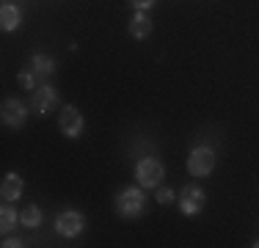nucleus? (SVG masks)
Instances as JSON below:
<instances>
[{
	"mask_svg": "<svg viewBox=\"0 0 259 248\" xmlns=\"http://www.w3.org/2000/svg\"><path fill=\"white\" fill-rule=\"evenodd\" d=\"M30 108L36 110L39 116H47L50 110L58 108V94H55L53 86H39V89L33 91V99H30Z\"/></svg>",
	"mask_w": 259,
	"mask_h": 248,
	"instance_id": "8",
	"label": "nucleus"
},
{
	"mask_svg": "<svg viewBox=\"0 0 259 248\" xmlns=\"http://www.w3.org/2000/svg\"><path fill=\"white\" fill-rule=\"evenodd\" d=\"M22 245V240L17 237V240H3V248H20Z\"/></svg>",
	"mask_w": 259,
	"mask_h": 248,
	"instance_id": "18",
	"label": "nucleus"
},
{
	"mask_svg": "<svg viewBox=\"0 0 259 248\" xmlns=\"http://www.w3.org/2000/svg\"><path fill=\"white\" fill-rule=\"evenodd\" d=\"M58 130L66 135V138H80V135H83V130H85V119H83V113H80L75 105H64V108H61Z\"/></svg>",
	"mask_w": 259,
	"mask_h": 248,
	"instance_id": "4",
	"label": "nucleus"
},
{
	"mask_svg": "<svg viewBox=\"0 0 259 248\" xmlns=\"http://www.w3.org/2000/svg\"><path fill=\"white\" fill-rule=\"evenodd\" d=\"M17 223H22L20 221V215H17V210L14 207H9V201L3 204V210H0V229H3V234H9L11 229L17 226Z\"/></svg>",
	"mask_w": 259,
	"mask_h": 248,
	"instance_id": "13",
	"label": "nucleus"
},
{
	"mask_svg": "<svg viewBox=\"0 0 259 248\" xmlns=\"http://www.w3.org/2000/svg\"><path fill=\"white\" fill-rule=\"evenodd\" d=\"M6 3H9V0H6Z\"/></svg>",
	"mask_w": 259,
	"mask_h": 248,
	"instance_id": "20",
	"label": "nucleus"
},
{
	"mask_svg": "<svg viewBox=\"0 0 259 248\" xmlns=\"http://www.w3.org/2000/svg\"><path fill=\"white\" fill-rule=\"evenodd\" d=\"M177 204H180L182 215H199L201 210H204V204H207V196H204V190H201L199 185H185L180 198H177Z\"/></svg>",
	"mask_w": 259,
	"mask_h": 248,
	"instance_id": "5",
	"label": "nucleus"
},
{
	"mask_svg": "<svg viewBox=\"0 0 259 248\" xmlns=\"http://www.w3.org/2000/svg\"><path fill=\"white\" fill-rule=\"evenodd\" d=\"M30 69H33L36 77H53L55 74V61L45 53H33L30 55Z\"/></svg>",
	"mask_w": 259,
	"mask_h": 248,
	"instance_id": "12",
	"label": "nucleus"
},
{
	"mask_svg": "<svg viewBox=\"0 0 259 248\" xmlns=\"http://www.w3.org/2000/svg\"><path fill=\"white\" fill-rule=\"evenodd\" d=\"M215 163H218V154L209 146H196V149H190V154H188V171L193 174V177H207V174H212Z\"/></svg>",
	"mask_w": 259,
	"mask_h": 248,
	"instance_id": "2",
	"label": "nucleus"
},
{
	"mask_svg": "<svg viewBox=\"0 0 259 248\" xmlns=\"http://www.w3.org/2000/svg\"><path fill=\"white\" fill-rule=\"evenodd\" d=\"M0 116H3V124L6 127H22L28 119V108L20 102V99H14V97H9V99H3V108H0Z\"/></svg>",
	"mask_w": 259,
	"mask_h": 248,
	"instance_id": "7",
	"label": "nucleus"
},
{
	"mask_svg": "<svg viewBox=\"0 0 259 248\" xmlns=\"http://www.w3.org/2000/svg\"><path fill=\"white\" fill-rule=\"evenodd\" d=\"M22 190H25V182H22V177L20 174H14V171H9L3 177V182H0V198L3 201H17V198L22 196Z\"/></svg>",
	"mask_w": 259,
	"mask_h": 248,
	"instance_id": "9",
	"label": "nucleus"
},
{
	"mask_svg": "<svg viewBox=\"0 0 259 248\" xmlns=\"http://www.w3.org/2000/svg\"><path fill=\"white\" fill-rule=\"evenodd\" d=\"M20 221H22V226H28V229H36V226L41 223V210L36 207V204H28V207L20 213Z\"/></svg>",
	"mask_w": 259,
	"mask_h": 248,
	"instance_id": "14",
	"label": "nucleus"
},
{
	"mask_svg": "<svg viewBox=\"0 0 259 248\" xmlns=\"http://www.w3.org/2000/svg\"><path fill=\"white\" fill-rule=\"evenodd\" d=\"M130 36L138 39V42L152 36V20H149L146 11H135V14H133V20H130Z\"/></svg>",
	"mask_w": 259,
	"mask_h": 248,
	"instance_id": "11",
	"label": "nucleus"
},
{
	"mask_svg": "<svg viewBox=\"0 0 259 248\" xmlns=\"http://www.w3.org/2000/svg\"><path fill=\"white\" fill-rule=\"evenodd\" d=\"M254 245H256V248H259V240H256V243H254Z\"/></svg>",
	"mask_w": 259,
	"mask_h": 248,
	"instance_id": "19",
	"label": "nucleus"
},
{
	"mask_svg": "<svg viewBox=\"0 0 259 248\" xmlns=\"http://www.w3.org/2000/svg\"><path fill=\"white\" fill-rule=\"evenodd\" d=\"M113 207H116V215H121L124 221L141 218L144 210H146V196H144L141 188H121Z\"/></svg>",
	"mask_w": 259,
	"mask_h": 248,
	"instance_id": "1",
	"label": "nucleus"
},
{
	"mask_svg": "<svg viewBox=\"0 0 259 248\" xmlns=\"http://www.w3.org/2000/svg\"><path fill=\"white\" fill-rule=\"evenodd\" d=\"M22 25V11L17 3H3L0 6V28L6 30V33H11V30H17Z\"/></svg>",
	"mask_w": 259,
	"mask_h": 248,
	"instance_id": "10",
	"label": "nucleus"
},
{
	"mask_svg": "<svg viewBox=\"0 0 259 248\" xmlns=\"http://www.w3.org/2000/svg\"><path fill=\"white\" fill-rule=\"evenodd\" d=\"M130 3H133V9H135V11H149L152 6L157 3V0H130Z\"/></svg>",
	"mask_w": 259,
	"mask_h": 248,
	"instance_id": "17",
	"label": "nucleus"
},
{
	"mask_svg": "<svg viewBox=\"0 0 259 248\" xmlns=\"http://www.w3.org/2000/svg\"><path fill=\"white\" fill-rule=\"evenodd\" d=\"M157 204H160V207H168V204H174L177 201V196H174V190H171V188H157Z\"/></svg>",
	"mask_w": 259,
	"mask_h": 248,
	"instance_id": "15",
	"label": "nucleus"
},
{
	"mask_svg": "<svg viewBox=\"0 0 259 248\" xmlns=\"http://www.w3.org/2000/svg\"><path fill=\"white\" fill-rule=\"evenodd\" d=\"M135 177H138L141 188H160V182H163V177H165V169H163L160 160L144 157V160H138V166H135Z\"/></svg>",
	"mask_w": 259,
	"mask_h": 248,
	"instance_id": "3",
	"label": "nucleus"
},
{
	"mask_svg": "<svg viewBox=\"0 0 259 248\" xmlns=\"http://www.w3.org/2000/svg\"><path fill=\"white\" fill-rule=\"evenodd\" d=\"M17 80H20L22 89H36V74H33V69H22L20 74H17Z\"/></svg>",
	"mask_w": 259,
	"mask_h": 248,
	"instance_id": "16",
	"label": "nucleus"
},
{
	"mask_svg": "<svg viewBox=\"0 0 259 248\" xmlns=\"http://www.w3.org/2000/svg\"><path fill=\"white\" fill-rule=\"evenodd\" d=\"M83 229H85V218L77 210H64V213H58V218H55V232H58L61 237H77Z\"/></svg>",
	"mask_w": 259,
	"mask_h": 248,
	"instance_id": "6",
	"label": "nucleus"
}]
</instances>
